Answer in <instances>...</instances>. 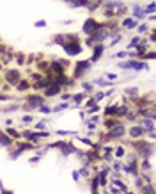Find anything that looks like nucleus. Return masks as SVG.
<instances>
[{
    "mask_svg": "<svg viewBox=\"0 0 156 194\" xmlns=\"http://www.w3.org/2000/svg\"><path fill=\"white\" fill-rule=\"evenodd\" d=\"M27 101H28V105H30L28 109H32L34 105H37V107H41V105H43V98H41V96H28Z\"/></svg>",
    "mask_w": 156,
    "mask_h": 194,
    "instance_id": "0eeeda50",
    "label": "nucleus"
},
{
    "mask_svg": "<svg viewBox=\"0 0 156 194\" xmlns=\"http://www.w3.org/2000/svg\"><path fill=\"white\" fill-rule=\"evenodd\" d=\"M48 136H50L48 132H25V139H28V141H37L41 137H48Z\"/></svg>",
    "mask_w": 156,
    "mask_h": 194,
    "instance_id": "7ed1b4c3",
    "label": "nucleus"
},
{
    "mask_svg": "<svg viewBox=\"0 0 156 194\" xmlns=\"http://www.w3.org/2000/svg\"><path fill=\"white\" fill-rule=\"evenodd\" d=\"M124 155V148H117V157H122Z\"/></svg>",
    "mask_w": 156,
    "mask_h": 194,
    "instance_id": "7c9ffc66",
    "label": "nucleus"
},
{
    "mask_svg": "<svg viewBox=\"0 0 156 194\" xmlns=\"http://www.w3.org/2000/svg\"><path fill=\"white\" fill-rule=\"evenodd\" d=\"M126 93H128V94H131V96H137V93H138V89H137V87H131V89H128Z\"/></svg>",
    "mask_w": 156,
    "mask_h": 194,
    "instance_id": "4be33fe9",
    "label": "nucleus"
},
{
    "mask_svg": "<svg viewBox=\"0 0 156 194\" xmlns=\"http://www.w3.org/2000/svg\"><path fill=\"white\" fill-rule=\"evenodd\" d=\"M89 2L87 0H75V2H69V6H73V7H80V6H87Z\"/></svg>",
    "mask_w": 156,
    "mask_h": 194,
    "instance_id": "2eb2a0df",
    "label": "nucleus"
},
{
    "mask_svg": "<svg viewBox=\"0 0 156 194\" xmlns=\"http://www.w3.org/2000/svg\"><path fill=\"white\" fill-rule=\"evenodd\" d=\"M91 68V63L89 61H80L76 64V71H75V77H82L84 75V71L85 70H89Z\"/></svg>",
    "mask_w": 156,
    "mask_h": 194,
    "instance_id": "f03ea898",
    "label": "nucleus"
},
{
    "mask_svg": "<svg viewBox=\"0 0 156 194\" xmlns=\"http://www.w3.org/2000/svg\"><path fill=\"white\" fill-rule=\"evenodd\" d=\"M133 11H135V16H137V18H144V11H142V9L138 7V6H135Z\"/></svg>",
    "mask_w": 156,
    "mask_h": 194,
    "instance_id": "dca6fc26",
    "label": "nucleus"
},
{
    "mask_svg": "<svg viewBox=\"0 0 156 194\" xmlns=\"http://www.w3.org/2000/svg\"><path fill=\"white\" fill-rule=\"evenodd\" d=\"M39 110H41L43 114H48V112H51V109H50V107H44V105H41V107H39Z\"/></svg>",
    "mask_w": 156,
    "mask_h": 194,
    "instance_id": "5701e85b",
    "label": "nucleus"
},
{
    "mask_svg": "<svg viewBox=\"0 0 156 194\" xmlns=\"http://www.w3.org/2000/svg\"><path fill=\"white\" fill-rule=\"evenodd\" d=\"M126 29H135L137 27V20H133V18H128V20H124V23H122Z\"/></svg>",
    "mask_w": 156,
    "mask_h": 194,
    "instance_id": "4468645a",
    "label": "nucleus"
},
{
    "mask_svg": "<svg viewBox=\"0 0 156 194\" xmlns=\"http://www.w3.org/2000/svg\"><path fill=\"white\" fill-rule=\"evenodd\" d=\"M57 93H60V87L57 86V84H51V86H48V89H46V96H55Z\"/></svg>",
    "mask_w": 156,
    "mask_h": 194,
    "instance_id": "6e6552de",
    "label": "nucleus"
},
{
    "mask_svg": "<svg viewBox=\"0 0 156 194\" xmlns=\"http://www.w3.org/2000/svg\"><path fill=\"white\" fill-rule=\"evenodd\" d=\"M68 107H69L68 103H60V105H57V107H53V110H55V112H60V110H64V109H68Z\"/></svg>",
    "mask_w": 156,
    "mask_h": 194,
    "instance_id": "a211bd4d",
    "label": "nucleus"
},
{
    "mask_svg": "<svg viewBox=\"0 0 156 194\" xmlns=\"http://www.w3.org/2000/svg\"><path fill=\"white\" fill-rule=\"evenodd\" d=\"M103 50H105V46H103V45H98V46L94 48V55H92V61H98V59L103 55Z\"/></svg>",
    "mask_w": 156,
    "mask_h": 194,
    "instance_id": "9d476101",
    "label": "nucleus"
},
{
    "mask_svg": "<svg viewBox=\"0 0 156 194\" xmlns=\"http://www.w3.org/2000/svg\"><path fill=\"white\" fill-rule=\"evenodd\" d=\"M27 86H28L27 82H21V84H20V86H18V87H20V89H25V87H27Z\"/></svg>",
    "mask_w": 156,
    "mask_h": 194,
    "instance_id": "f704fd0d",
    "label": "nucleus"
},
{
    "mask_svg": "<svg viewBox=\"0 0 156 194\" xmlns=\"http://www.w3.org/2000/svg\"><path fill=\"white\" fill-rule=\"evenodd\" d=\"M106 36H108V32H106V30H101V32H94L91 39L92 41H103Z\"/></svg>",
    "mask_w": 156,
    "mask_h": 194,
    "instance_id": "1a4fd4ad",
    "label": "nucleus"
},
{
    "mask_svg": "<svg viewBox=\"0 0 156 194\" xmlns=\"http://www.w3.org/2000/svg\"><path fill=\"white\" fill-rule=\"evenodd\" d=\"M154 119H144V127H142V128H144V132H146V130H149V132H153V127H154Z\"/></svg>",
    "mask_w": 156,
    "mask_h": 194,
    "instance_id": "ddd939ff",
    "label": "nucleus"
},
{
    "mask_svg": "<svg viewBox=\"0 0 156 194\" xmlns=\"http://www.w3.org/2000/svg\"><path fill=\"white\" fill-rule=\"evenodd\" d=\"M7 80H9V82H11V84H16V82H18V73L14 71V70H11V71H7Z\"/></svg>",
    "mask_w": 156,
    "mask_h": 194,
    "instance_id": "f8f14e48",
    "label": "nucleus"
},
{
    "mask_svg": "<svg viewBox=\"0 0 156 194\" xmlns=\"http://www.w3.org/2000/svg\"><path fill=\"white\" fill-rule=\"evenodd\" d=\"M138 41H140L138 37H135V39H131V41H129V46H135V45H138Z\"/></svg>",
    "mask_w": 156,
    "mask_h": 194,
    "instance_id": "cd10ccee",
    "label": "nucleus"
},
{
    "mask_svg": "<svg viewBox=\"0 0 156 194\" xmlns=\"http://www.w3.org/2000/svg\"><path fill=\"white\" fill-rule=\"evenodd\" d=\"M144 191H146V194H154V192H153V185L146 187V189H144Z\"/></svg>",
    "mask_w": 156,
    "mask_h": 194,
    "instance_id": "c85d7f7f",
    "label": "nucleus"
},
{
    "mask_svg": "<svg viewBox=\"0 0 156 194\" xmlns=\"http://www.w3.org/2000/svg\"><path fill=\"white\" fill-rule=\"evenodd\" d=\"M146 57H147V59H154V52H149Z\"/></svg>",
    "mask_w": 156,
    "mask_h": 194,
    "instance_id": "72a5a7b5",
    "label": "nucleus"
},
{
    "mask_svg": "<svg viewBox=\"0 0 156 194\" xmlns=\"http://www.w3.org/2000/svg\"><path fill=\"white\" fill-rule=\"evenodd\" d=\"M82 86H84V89H87V91H91V89H92V86H91V84H87V82H84Z\"/></svg>",
    "mask_w": 156,
    "mask_h": 194,
    "instance_id": "2f4dec72",
    "label": "nucleus"
},
{
    "mask_svg": "<svg viewBox=\"0 0 156 194\" xmlns=\"http://www.w3.org/2000/svg\"><path fill=\"white\" fill-rule=\"evenodd\" d=\"M2 194H13V192H9V191H4V192H2Z\"/></svg>",
    "mask_w": 156,
    "mask_h": 194,
    "instance_id": "4c0bfd02",
    "label": "nucleus"
},
{
    "mask_svg": "<svg viewBox=\"0 0 156 194\" xmlns=\"http://www.w3.org/2000/svg\"><path fill=\"white\" fill-rule=\"evenodd\" d=\"M124 134H126V128H124L122 125H119V123H117V125L112 128V134H110V137H122Z\"/></svg>",
    "mask_w": 156,
    "mask_h": 194,
    "instance_id": "423d86ee",
    "label": "nucleus"
},
{
    "mask_svg": "<svg viewBox=\"0 0 156 194\" xmlns=\"http://www.w3.org/2000/svg\"><path fill=\"white\" fill-rule=\"evenodd\" d=\"M105 96H106L105 93H98V94H96V98H94V101H99V100H103Z\"/></svg>",
    "mask_w": 156,
    "mask_h": 194,
    "instance_id": "b1692460",
    "label": "nucleus"
},
{
    "mask_svg": "<svg viewBox=\"0 0 156 194\" xmlns=\"http://www.w3.org/2000/svg\"><path fill=\"white\" fill-rule=\"evenodd\" d=\"M0 144H2V146H9V144H11V141H9L6 136H0Z\"/></svg>",
    "mask_w": 156,
    "mask_h": 194,
    "instance_id": "f3484780",
    "label": "nucleus"
},
{
    "mask_svg": "<svg viewBox=\"0 0 156 194\" xmlns=\"http://www.w3.org/2000/svg\"><path fill=\"white\" fill-rule=\"evenodd\" d=\"M7 96H4V94H0V100H6Z\"/></svg>",
    "mask_w": 156,
    "mask_h": 194,
    "instance_id": "e433bc0d",
    "label": "nucleus"
},
{
    "mask_svg": "<svg viewBox=\"0 0 156 194\" xmlns=\"http://www.w3.org/2000/svg\"><path fill=\"white\" fill-rule=\"evenodd\" d=\"M94 84H98V86H108V82H106V80H101V79H96Z\"/></svg>",
    "mask_w": 156,
    "mask_h": 194,
    "instance_id": "412c9836",
    "label": "nucleus"
},
{
    "mask_svg": "<svg viewBox=\"0 0 156 194\" xmlns=\"http://www.w3.org/2000/svg\"><path fill=\"white\" fill-rule=\"evenodd\" d=\"M30 121H34L32 116H23V123H30Z\"/></svg>",
    "mask_w": 156,
    "mask_h": 194,
    "instance_id": "a878e982",
    "label": "nucleus"
},
{
    "mask_svg": "<svg viewBox=\"0 0 156 194\" xmlns=\"http://www.w3.org/2000/svg\"><path fill=\"white\" fill-rule=\"evenodd\" d=\"M144 134V128L142 127H133V128H129V136L131 137H140Z\"/></svg>",
    "mask_w": 156,
    "mask_h": 194,
    "instance_id": "9b49d317",
    "label": "nucleus"
},
{
    "mask_svg": "<svg viewBox=\"0 0 156 194\" xmlns=\"http://www.w3.org/2000/svg\"><path fill=\"white\" fill-rule=\"evenodd\" d=\"M35 27H46V22L44 20H39V22L35 23Z\"/></svg>",
    "mask_w": 156,
    "mask_h": 194,
    "instance_id": "bb28decb",
    "label": "nucleus"
},
{
    "mask_svg": "<svg viewBox=\"0 0 156 194\" xmlns=\"http://www.w3.org/2000/svg\"><path fill=\"white\" fill-rule=\"evenodd\" d=\"M128 52H121V54H117V57H126Z\"/></svg>",
    "mask_w": 156,
    "mask_h": 194,
    "instance_id": "c9c22d12",
    "label": "nucleus"
},
{
    "mask_svg": "<svg viewBox=\"0 0 156 194\" xmlns=\"http://www.w3.org/2000/svg\"><path fill=\"white\" fill-rule=\"evenodd\" d=\"M119 41H121V36L113 37V39H112V45H117V43H119Z\"/></svg>",
    "mask_w": 156,
    "mask_h": 194,
    "instance_id": "473e14b6",
    "label": "nucleus"
},
{
    "mask_svg": "<svg viewBox=\"0 0 156 194\" xmlns=\"http://www.w3.org/2000/svg\"><path fill=\"white\" fill-rule=\"evenodd\" d=\"M119 68H131V70H147V64H144V63H137V61H126V63H121Z\"/></svg>",
    "mask_w": 156,
    "mask_h": 194,
    "instance_id": "f257e3e1",
    "label": "nucleus"
},
{
    "mask_svg": "<svg viewBox=\"0 0 156 194\" xmlns=\"http://www.w3.org/2000/svg\"><path fill=\"white\" fill-rule=\"evenodd\" d=\"M154 7H156L154 4H149V6H147V9H146V11H144V16L147 15V13H154Z\"/></svg>",
    "mask_w": 156,
    "mask_h": 194,
    "instance_id": "6ab92c4d",
    "label": "nucleus"
},
{
    "mask_svg": "<svg viewBox=\"0 0 156 194\" xmlns=\"http://www.w3.org/2000/svg\"><path fill=\"white\" fill-rule=\"evenodd\" d=\"M64 50L68 52V55H78L82 48H80V45L75 43V45H64Z\"/></svg>",
    "mask_w": 156,
    "mask_h": 194,
    "instance_id": "20e7f679",
    "label": "nucleus"
},
{
    "mask_svg": "<svg viewBox=\"0 0 156 194\" xmlns=\"http://www.w3.org/2000/svg\"><path fill=\"white\" fill-rule=\"evenodd\" d=\"M82 98H84V94H76V96L73 98V101H75V103H80V101H82Z\"/></svg>",
    "mask_w": 156,
    "mask_h": 194,
    "instance_id": "393cba45",
    "label": "nucleus"
},
{
    "mask_svg": "<svg viewBox=\"0 0 156 194\" xmlns=\"http://www.w3.org/2000/svg\"><path fill=\"white\" fill-rule=\"evenodd\" d=\"M98 27H99L98 22H94V20H87V22L84 23V30L87 32V34H92V32L98 29Z\"/></svg>",
    "mask_w": 156,
    "mask_h": 194,
    "instance_id": "39448f33",
    "label": "nucleus"
},
{
    "mask_svg": "<svg viewBox=\"0 0 156 194\" xmlns=\"http://www.w3.org/2000/svg\"><path fill=\"white\" fill-rule=\"evenodd\" d=\"M106 79H110V80H115V79H117V75H113V73H106Z\"/></svg>",
    "mask_w": 156,
    "mask_h": 194,
    "instance_id": "c756f323",
    "label": "nucleus"
},
{
    "mask_svg": "<svg viewBox=\"0 0 156 194\" xmlns=\"http://www.w3.org/2000/svg\"><path fill=\"white\" fill-rule=\"evenodd\" d=\"M115 112H117L119 116H122V114H126L128 112V109L126 107H119V109H115Z\"/></svg>",
    "mask_w": 156,
    "mask_h": 194,
    "instance_id": "aec40b11",
    "label": "nucleus"
}]
</instances>
